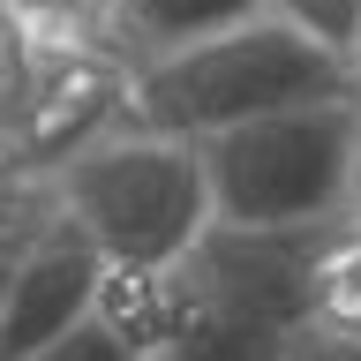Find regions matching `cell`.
<instances>
[{"label":"cell","instance_id":"obj_3","mask_svg":"<svg viewBox=\"0 0 361 361\" xmlns=\"http://www.w3.org/2000/svg\"><path fill=\"white\" fill-rule=\"evenodd\" d=\"M196 158L211 188V226H248V233L338 226L361 173V98L293 106L248 128H226L196 143Z\"/></svg>","mask_w":361,"mask_h":361},{"label":"cell","instance_id":"obj_12","mask_svg":"<svg viewBox=\"0 0 361 361\" xmlns=\"http://www.w3.org/2000/svg\"><path fill=\"white\" fill-rule=\"evenodd\" d=\"M0 286H8V256H0Z\"/></svg>","mask_w":361,"mask_h":361},{"label":"cell","instance_id":"obj_2","mask_svg":"<svg viewBox=\"0 0 361 361\" xmlns=\"http://www.w3.org/2000/svg\"><path fill=\"white\" fill-rule=\"evenodd\" d=\"M331 98H354L346 61L271 16L180 45V53H151L128 83L135 135H166V143H211L226 128H248L293 106H331Z\"/></svg>","mask_w":361,"mask_h":361},{"label":"cell","instance_id":"obj_9","mask_svg":"<svg viewBox=\"0 0 361 361\" xmlns=\"http://www.w3.org/2000/svg\"><path fill=\"white\" fill-rule=\"evenodd\" d=\"M30 361H143V354H135L128 338H121V331H113V324H106V316L90 309L83 324H75V331H61V338H53V346H38V354H30Z\"/></svg>","mask_w":361,"mask_h":361},{"label":"cell","instance_id":"obj_10","mask_svg":"<svg viewBox=\"0 0 361 361\" xmlns=\"http://www.w3.org/2000/svg\"><path fill=\"white\" fill-rule=\"evenodd\" d=\"M279 361H361V338H338V331H316V324H309V331L286 338Z\"/></svg>","mask_w":361,"mask_h":361},{"label":"cell","instance_id":"obj_5","mask_svg":"<svg viewBox=\"0 0 361 361\" xmlns=\"http://www.w3.org/2000/svg\"><path fill=\"white\" fill-rule=\"evenodd\" d=\"M98 286H106L98 248L68 219H45L38 233L8 256V286H0V361H30L38 346L75 331V324L98 309Z\"/></svg>","mask_w":361,"mask_h":361},{"label":"cell","instance_id":"obj_7","mask_svg":"<svg viewBox=\"0 0 361 361\" xmlns=\"http://www.w3.org/2000/svg\"><path fill=\"white\" fill-rule=\"evenodd\" d=\"M309 324L338 338H361V226H331L309 279Z\"/></svg>","mask_w":361,"mask_h":361},{"label":"cell","instance_id":"obj_4","mask_svg":"<svg viewBox=\"0 0 361 361\" xmlns=\"http://www.w3.org/2000/svg\"><path fill=\"white\" fill-rule=\"evenodd\" d=\"M98 264L121 279H151L180 264L196 233L211 226V188H203L196 143H166V135H113L90 143L68 166V211H61Z\"/></svg>","mask_w":361,"mask_h":361},{"label":"cell","instance_id":"obj_11","mask_svg":"<svg viewBox=\"0 0 361 361\" xmlns=\"http://www.w3.org/2000/svg\"><path fill=\"white\" fill-rule=\"evenodd\" d=\"M346 75H361V30H354V45H346Z\"/></svg>","mask_w":361,"mask_h":361},{"label":"cell","instance_id":"obj_8","mask_svg":"<svg viewBox=\"0 0 361 361\" xmlns=\"http://www.w3.org/2000/svg\"><path fill=\"white\" fill-rule=\"evenodd\" d=\"M264 16L346 61V45H354V30H361V0H264Z\"/></svg>","mask_w":361,"mask_h":361},{"label":"cell","instance_id":"obj_1","mask_svg":"<svg viewBox=\"0 0 361 361\" xmlns=\"http://www.w3.org/2000/svg\"><path fill=\"white\" fill-rule=\"evenodd\" d=\"M331 226L301 233H248V226H203L196 248L135 286V316L113 331L143 361H279L293 331H309V279Z\"/></svg>","mask_w":361,"mask_h":361},{"label":"cell","instance_id":"obj_6","mask_svg":"<svg viewBox=\"0 0 361 361\" xmlns=\"http://www.w3.org/2000/svg\"><path fill=\"white\" fill-rule=\"evenodd\" d=\"M256 16H264V0H113V23H121L135 45H151V53L203 45V38L241 30V23H256Z\"/></svg>","mask_w":361,"mask_h":361}]
</instances>
